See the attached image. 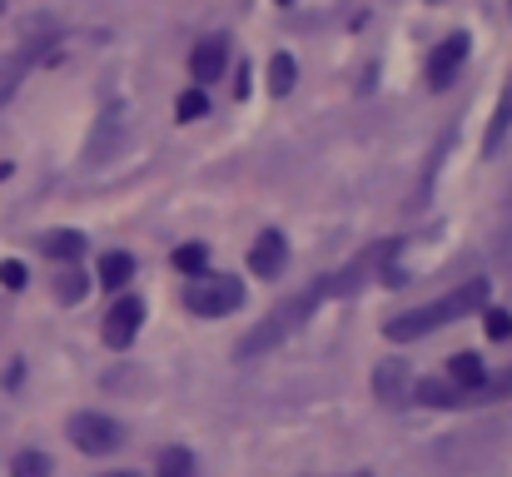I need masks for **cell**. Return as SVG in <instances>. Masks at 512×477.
<instances>
[{
  "label": "cell",
  "mask_w": 512,
  "mask_h": 477,
  "mask_svg": "<svg viewBox=\"0 0 512 477\" xmlns=\"http://www.w3.org/2000/svg\"><path fill=\"white\" fill-rule=\"evenodd\" d=\"M483 304H488V279H463V284L448 289L443 299H433V304H423V309H408V314L388 318V323H383V338H388V343L428 338V333H438V328H448V323H458V318L478 314Z\"/></svg>",
  "instance_id": "1"
},
{
  "label": "cell",
  "mask_w": 512,
  "mask_h": 477,
  "mask_svg": "<svg viewBox=\"0 0 512 477\" xmlns=\"http://www.w3.org/2000/svg\"><path fill=\"white\" fill-rule=\"evenodd\" d=\"M329 299V289H324V279H314L304 294H294V299H284L274 314L264 318V323H254L244 338H239V348H234V358L239 363H254V358H264V353H274L289 333H299L309 318H314V309Z\"/></svg>",
  "instance_id": "2"
},
{
  "label": "cell",
  "mask_w": 512,
  "mask_h": 477,
  "mask_svg": "<svg viewBox=\"0 0 512 477\" xmlns=\"http://www.w3.org/2000/svg\"><path fill=\"white\" fill-rule=\"evenodd\" d=\"M244 304V284L239 279H229V274H194L189 284H184V309L199 318H224L234 314Z\"/></svg>",
  "instance_id": "3"
},
{
  "label": "cell",
  "mask_w": 512,
  "mask_h": 477,
  "mask_svg": "<svg viewBox=\"0 0 512 477\" xmlns=\"http://www.w3.org/2000/svg\"><path fill=\"white\" fill-rule=\"evenodd\" d=\"M65 433H70V443H75L85 458H105V453H115V448L125 443V428H120L115 418H105V413H75Z\"/></svg>",
  "instance_id": "4"
},
{
  "label": "cell",
  "mask_w": 512,
  "mask_h": 477,
  "mask_svg": "<svg viewBox=\"0 0 512 477\" xmlns=\"http://www.w3.org/2000/svg\"><path fill=\"white\" fill-rule=\"evenodd\" d=\"M140 323H145V299H135V294H125V299H115V304L105 309V323H100V338H105V348H115V353H125V348L135 343V333H140Z\"/></svg>",
  "instance_id": "5"
},
{
  "label": "cell",
  "mask_w": 512,
  "mask_h": 477,
  "mask_svg": "<svg viewBox=\"0 0 512 477\" xmlns=\"http://www.w3.org/2000/svg\"><path fill=\"white\" fill-rule=\"evenodd\" d=\"M224 65H229V35H204L189 55V70H194V85H219L224 80Z\"/></svg>",
  "instance_id": "6"
},
{
  "label": "cell",
  "mask_w": 512,
  "mask_h": 477,
  "mask_svg": "<svg viewBox=\"0 0 512 477\" xmlns=\"http://www.w3.org/2000/svg\"><path fill=\"white\" fill-rule=\"evenodd\" d=\"M463 60H468V35H448V40L428 55V85H433V90H448L453 75L463 70Z\"/></svg>",
  "instance_id": "7"
},
{
  "label": "cell",
  "mask_w": 512,
  "mask_h": 477,
  "mask_svg": "<svg viewBox=\"0 0 512 477\" xmlns=\"http://www.w3.org/2000/svg\"><path fill=\"white\" fill-rule=\"evenodd\" d=\"M284 264H289V244H284V234H279V229H264L259 244L249 249V274H259V279H279Z\"/></svg>",
  "instance_id": "8"
},
{
  "label": "cell",
  "mask_w": 512,
  "mask_h": 477,
  "mask_svg": "<svg viewBox=\"0 0 512 477\" xmlns=\"http://www.w3.org/2000/svg\"><path fill=\"white\" fill-rule=\"evenodd\" d=\"M373 393H378V403L403 408V403H408V368H403L398 358H383V363L373 368Z\"/></svg>",
  "instance_id": "9"
},
{
  "label": "cell",
  "mask_w": 512,
  "mask_h": 477,
  "mask_svg": "<svg viewBox=\"0 0 512 477\" xmlns=\"http://www.w3.org/2000/svg\"><path fill=\"white\" fill-rule=\"evenodd\" d=\"M448 378L463 388V403H473V398H478V388L488 383V373H483V358H478V353H453Z\"/></svg>",
  "instance_id": "10"
},
{
  "label": "cell",
  "mask_w": 512,
  "mask_h": 477,
  "mask_svg": "<svg viewBox=\"0 0 512 477\" xmlns=\"http://www.w3.org/2000/svg\"><path fill=\"white\" fill-rule=\"evenodd\" d=\"M40 254L75 264V259L85 254V234H75V229H50V234H40Z\"/></svg>",
  "instance_id": "11"
},
{
  "label": "cell",
  "mask_w": 512,
  "mask_h": 477,
  "mask_svg": "<svg viewBox=\"0 0 512 477\" xmlns=\"http://www.w3.org/2000/svg\"><path fill=\"white\" fill-rule=\"evenodd\" d=\"M408 398H418L428 408H453V403H463V388L458 383H443V378H423L418 388H408Z\"/></svg>",
  "instance_id": "12"
},
{
  "label": "cell",
  "mask_w": 512,
  "mask_h": 477,
  "mask_svg": "<svg viewBox=\"0 0 512 477\" xmlns=\"http://www.w3.org/2000/svg\"><path fill=\"white\" fill-rule=\"evenodd\" d=\"M508 125H512V85L503 90V100H498V110H493V125H488V135H483V155L488 159L498 155V145H503Z\"/></svg>",
  "instance_id": "13"
},
{
  "label": "cell",
  "mask_w": 512,
  "mask_h": 477,
  "mask_svg": "<svg viewBox=\"0 0 512 477\" xmlns=\"http://www.w3.org/2000/svg\"><path fill=\"white\" fill-rule=\"evenodd\" d=\"M130 279H135V259H130V254L115 249V254L100 259V284H105V289H125Z\"/></svg>",
  "instance_id": "14"
},
{
  "label": "cell",
  "mask_w": 512,
  "mask_h": 477,
  "mask_svg": "<svg viewBox=\"0 0 512 477\" xmlns=\"http://www.w3.org/2000/svg\"><path fill=\"white\" fill-rule=\"evenodd\" d=\"M294 80H299L294 55H274V60H269V90H274V95H289V90H294Z\"/></svg>",
  "instance_id": "15"
},
{
  "label": "cell",
  "mask_w": 512,
  "mask_h": 477,
  "mask_svg": "<svg viewBox=\"0 0 512 477\" xmlns=\"http://www.w3.org/2000/svg\"><path fill=\"white\" fill-rule=\"evenodd\" d=\"M155 477H194V458L184 448H165L155 463Z\"/></svg>",
  "instance_id": "16"
},
{
  "label": "cell",
  "mask_w": 512,
  "mask_h": 477,
  "mask_svg": "<svg viewBox=\"0 0 512 477\" xmlns=\"http://www.w3.org/2000/svg\"><path fill=\"white\" fill-rule=\"evenodd\" d=\"M204 264H209V249H204V244H184V249H174V269H179L184 279L204 274Z\"/></svg>",
  "instance_id": "17"
},
{
  "label": "cell",
  "mask_w": 512,
  "mask_h": 477,
  "mask_svg": "<svg viewBox=\"0 0 512 477\" xmlns=\"http://www.w3.org/2000/svg\"><path fill=\"white\" fill-rule=\"evenodd\" d=\"M10 477H50V458H45V453H35V448H25V453H15Z\"/></svg>",
  "instance_id": "18"
},
{
  "label": "cell",
  "mask_w": 512,
  "mask_h": 477,
  "mask_svg": "<svg viewBox=\"0 0 512 477\" xmlns=\"http://www.w3.org/2000/svg\"><path fill=\"white\" fill-rule=\"evenodd\" d=\"M55 299H60V304H80V299H85V274H80V269H65V274L55 279Z\"/></svg>",
  "instance_id": "19"
},
{
  "label": "cell",
  "mask_w": 512,
  "mask_h": 477,
  "mask_svg": "<svg viewBox=\"0 0 512 477\" xmlns=\"http://www.w3.org/2000/svg\"><path fill=\"white\" fill-rule=\"evenodd\" d=\"M204 110H209L204 90H184V95H179V105H174V115H179V120H199Z\"/></svg>",
  "instance_id": "20"
},
{
  "label": "cell",
  "mask_w": 512,
  "mask_h": 477,
  "mask_svg": "<svg viewBox=\"0 0 512 477\" xmlns=\"http://www.w3.org/2000/svg\"><path fill=\"white\" fill-rule=\"evenodd\" d=\"M483 328H488V338H512V314L508 309H488V314H483Z\"/></svg>",
  "instance_id": "21"
},
{
  "label": "cell",
  "mask_w": 512,
  "mask_h": 477,
  "mask_svg": "<svg viewBox=\"0 0 512 477\" xmlns=\"http://www.w3.org/2000/svg\"><path fill=\"white\" fill-rule=\"evenodd\" d=\"M25 279H30V274H25L20 259H5V264H0V289H25Z\"/></svg>",
  "instance_id": "22"
},
{
  "label": "cell",
  "mask_w": 512,
  "mask_h": 477,
  "mask_svg": "<svg viewBox=\"0 0 512 477\" xmlns=\"http://www.w3.org/2000/svg\"><path fill=\"white\" fill-rule=\"evenodd\" d=\"M100 477H140V473H100Z\"/></svg>",
  "instance_id": "23"
},
{
  "label": "cell",
  "mask_w": 512,
  "mask_h": 477,
  "mask_svg": "<svg viewBox=\"0 0 512 477\" xmlns=\"http://www.w3.org/2000/svg\"><path fill=\"white\" fill-rule=\"evenodd\" d=\"M284 5H289V0H284Z\"/></svg>",
  "instance_id": "24"
},
{
  "label": "cell",
  "mask_w": 512,
  "mask_h": 477,
  "mask_svg": "<svg viewBox=\"0 0 512 477\" xmlns=\"http://www.w3.org/2000/svg\"><path fill=\"white\" fill-rule=\"evenodd\" d=\"M433 5H438V0H433Z\"/></svg>",
  "instance_id": "25"
}]
</instances>
